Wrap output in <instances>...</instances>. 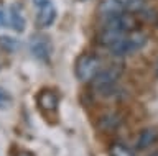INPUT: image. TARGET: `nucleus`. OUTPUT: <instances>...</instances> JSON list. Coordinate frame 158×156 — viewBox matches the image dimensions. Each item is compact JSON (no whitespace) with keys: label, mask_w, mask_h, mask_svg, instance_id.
I'll return each instance as SVG.
<instances>
[{"label":"nucleus","mask_w":158,"mask_h":156,"mask_svg":"<svg viewBox=\"0 0 158 156\" xmlns=\"http://www.w3.org/2000/svg\"><path fill=\"white\" fill-rule=\"evenodd\" d=\"M120 76H122V67H118L117 64H112V66L106 67V69H101L96 74V77L92 79L94 90L101 95H110L115 90Z\"/></svg>","instance_id":"obj_1"},{"label":"nucleus","mask_w":158,"mask_h":156,"mask_svg":"<svg viewBox=\"0 0 158 156\" xmlns=\"http://www.w3.org/2000/svg\"><path fill=\"white\" fill-rule=\"evenodd\" d=\"M147 45V35L142 31H128L123 35L115 45H112L109 50L114 56H127L138 50H142Z\"/></svg>","instance_id":"obj_2"},{"label":"nucleus","mask_w":158,"mask_h":156,"mask_svg":"<svg viewBox=\"0 0 158 156\" xmlns=\"http://www.w3.org/2000/svg\"><path fill=\"white\" fill-rule=\"evenodd\" d=\"M101 69H102L101 58L92 54V53H86L76 62V77L81 82H89L96 77V74Z\"/></svg>","instance_id":"obj_3"},{"label":"nucleus","mask_w":158,"mask_h":156,"mask_svg":"<svg viewBox=\"0 0 158 156\" xmlns=\"http://www.w3.org/2000/svg\"><path fill=\"white\" fill-rule=\"evenodd\" d=\"M28 48H30V53L33 54L35 59H38L41 62H48L53 56V43L49 40V36L41 35V33L31 35Z\"/></svg>","instance_id":"obj_4"},{"label":"nucleus","mask_w":158,"mask_h":156,"mask_svg":"<svg viewBox=\"0 0 158 156\" xmlns=\"http://www.w3.org/2000/svg\"><path fill=\"white\" fill-rule=\"evenodd\" d=\"M122 12H125V0H99L97 3V15L106 20Z\"/></svg>","instance_id":"obj_5"},{"label":"nucleus","mask_w":158,"mask_h":156,"mask_svg":"<svg viewBox=\"0 0 158 156\" xmlns=\"http://www.w3.org/2000/svg\"><path fill=\"white\" fill-rule=\"evenodd\" d=\"M56 17H58V10H56V7H54V3L46 2L44 5L38 7V17H36V20H38V25L41 26V28L51 26L53 23L56 22Z\"/></svg>","instance_id":"obj_6"},{"label":"nucleus","mask_w":158,"mask_h":156,"mask_svg":"<svg viewBox=\"0 0 158 156\" xmlns=\"http://www.w3.org/2000/svg\"><path fill=\"white\" fill-rule=\"evenodd\" d=\"M8 23L17 33L25 31L27 20H25L23 10H22V7H20L18 3H13V5L10 7V10H8Z\"/></svg>","instance_id":"obj_7"},{"label":"nucleus","mask_w":158,"mask_h":156,"mask_svg":"<svg viewBox=\"0 0 158 156\" xmlns=\"http://www.w3.org/2000/svg\"><path fill=\"white\" fill-rule=\"evenodd\" d=\"M58 104H59V99L53 90H43L38 95V105L46 112H54L58 109Z\"/></svg>","instance_id":"obj_8"},{"label":"nucleus","mask_w":158,"mask_h":156,"mask_svg":"<svg viewBox=\"0 0 158 156\" xmlns=\"http://www.w3.org/2000/svg\"><path fill=\"white\" fill-rule=\"evenodd\" d=\"M156 138H158V131L156 130H153V128L142 130L140 135L137 136V141H135L137 150H145V148H148V146H152L156 141Z\"/></svg>","instance_id":"obj_9"},{"label":"nucleus","mask_w":158,"mask_h":156,"mask_svg":"<svg viewBox=\"0 0 158 156\" xmlns=\"http://www.w3.org/2000/svg\"><path fill=\"white\" fill-rule=\"evenodd\" d=\"M20 48H22V43H20L17 38L8 36V35H0V50L5 53H17Z\"/></svg>","instance_id":"obj_10"},{"label":"nucleus","mask_w":158,"mask_h":156,"mask_svg":"<svg viewBox=\"0 0 158 156\" xmlns=\"http://www.w3.org/2000/svg\"><path fill=\"white\" fill-rule=\"evenodd\" d=\"M109 154L110 156H135V153L128 148V146L122 145V143H114L109 148Z\"/></svg>","instance_id":"obj_11"},{"label":"nucleus","mask_w":158,"mask_h":156,"mask_svg":"<svg viewBox=\"0 0 158 156\" xmlns=\"http://www.w3.org/2000/svg\"><path fill=\"white\" fill-rule=\"evenodd\" d=\"M13 105V97L10 95L8 90L0 87V110H7Z\"/></svg>","instance_id":"obj_12"},{"label":"nucleus","mask_w":158,"mask_h":156,"mask_svg":"<svg viewBox=\"0 0 158 156\" xmlns=\"http://www.w3.org/2000/svg\"><path fill=\"white\" fill-rule=\"evenodd\" d=\"M46 2H49V0H33V3H35L36 7H41V5H44Z\"/></svg>","instance_id":"obj_13"},{"label":"nucleus","mask_w":158,"mask_h":156,"mask_svg":"<svg viewBox=\"0 0 158 156\" xmlns=\"http://www.w3.org/2000/svg\"><path fill=\"white\" fill-rule=\"evenodd\" d=\"M5 23H7V22H5V17H3V12H2V10H0V25H5Z\"/></svg>","instance_id":"obj_14"},{"label":"nucleus","mask_w":158,"mask_h":156,"mask_svg":"<svg viewBox=\"0 0 158 156\" xmlns=\"http://www.w3.org/2000/svg\"><path fill=\"white\" fill-rule=\"evenodd\" d=\"M148 156H158V151H155V153H152V154H148Z\"/></svg>","instance_id":"obj_15"},{"label":"nucleus","mask_w":158,"mask_h":156,"mask_svg":"<svg viewBox=\"0 0 158 156\" xmlns=\"http://www.w3.org/2000/svg\"><path fill=\"white\" fill-rule=\"evenodd\" d=\"M156 74H158V62H156Z\"/></svg>","instance_id":"obj_16"},{"label":"nucleus","mask_w":158,"mask_h":156,"mask_svg":"<svg viewBox=\"0 0 158 156\" xmlns=\"http://www.w3.org/2000/svg\"><path fill=\"white\" fill-rule=\"evenodd\" d=\"M81 2H87V0H81Z\"/></svg>","instance_id":"obj_17"},{"label":"nucleus","mask_w":158,"mask_h":156,"mask_svg":"<svg viewBox=\"0 0 158 156\" xmlns=\"http://www.w3.org/2000/svg\"><path fill=\"white\" fill-rule=\"evenodd\" d=\"M25 156H30V154H25Z\"/></svg>","instance_id":"obj_18"}]
</instances>
